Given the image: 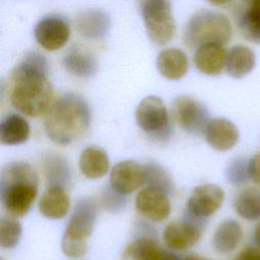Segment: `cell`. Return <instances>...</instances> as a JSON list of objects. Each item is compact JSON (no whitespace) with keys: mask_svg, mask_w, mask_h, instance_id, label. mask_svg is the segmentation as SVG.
Here are the masks:
<instances>
[{"mask_svg":"<svg viewBox=\"0 0 260 260\" xmlns=\"http://www.w3.org/2000/svg\"><path fill=\"white\" fill-rule=\"evenodd\" d=\"M49 63L39 52H28L12 71L10 102L21 114L39 117L53 104V86L48 79Z\"/></svg>","mask_w":260,"mask_h":260,"instance_id":"obj_1","label":"cell"},{"mask_svg":"<svg viewBox=\"0 0 260 260\" xmlns=\"http://www.w3.org/2000/svg\"><path fill=\"white\" fill-rule=\"evenodd\" d=\"M90 121L91 114L86 101L77 93L68 92L52 104L44 127L52 141L68 145L86 134Z\"/></svg>","mask_w":260,"mask_h":260,"instance_id":"obj_2","label":"cell"},{"mask_svg":"<svg viewBox=\"0 0 260 260\" xmlns=\"http://www.w3.org/2000/svg\"><path fill=\"white\" fill-rule=\"evenodd\" d=\"M39 177L25 161L8 162L1 172L0 198L5 210L16 217L25 215L37 198Z\"/></svg>","mask_w":260,"mask_h":260,"instance_id":"obj_3","label":"cell"},{"mask_svg":"<svg viewBox=\"0 0 260 260\" xmlns=\"http://www.w3.org/2000/svg\"><path fill=\"white\" fill-rule=\"evenodd\" d=\"M96 214V205L91 199H80L75 204L61 240V250L66 256L77 258L85 255Z\"/></svg>","mask_w":260,"mask_h":260,"instance_id":"obj_4","label":"cell"},{"mask_svg":"<svg viewBox=\"0 0 260 260\" xmlns=\"http://www.w3.org/2000/svg\"><path fill=\"white\" fill-rule=\"evenodd\" d=\"M232 24L229 18L215 11L200 10L188 20L184 40L188 47L199 48L205 44H226L232 37Z\"/></svg>","mask_w":260,"mask_h":260,"instance_id":"obj_5","label":"cell"},{"mask_svg":"<svg viewBox=\"0 0 260 260\" xmlns=\"http://www.w3.org/2000/svg\"><path fill=\"white\" fill-rule=\"evenodd\" d=\"M146 34L156 45H166L175 36L176 23L169 0H147L142 6Z\"/></svg>","mask_w":260,"mask_h":260,"instance_id":"obj_6","label":"cell"},{"mask_svg":"<svg viewBox=\"0 0 260 260\" xmlns=\"http://www.w3.org/2000/svg\"><path fill=\"white\" fill-rule=\"evenodd\" d=\"M135 118L137 125L155 139L166 140L170 137V116L160 98L156 95L144 98L136 109Z\"/></svg>","mask_w":260,"mask_h":260,"instance_id":"obj_7","label":"cell"},{"mask_svg":"<svg viewBox=\"0 0 260 260\" xmlns=\"http://www.w3.org/2000/svg\"><path fill=\"white\" fill-rule=\"evenodd\" d=\"M173 115L178 125L191 134H202L210 121L207 108L191 95H179L173 102Z\"/></svg>","mask_w":260,"mask_h":260,"instance_id":"obj_8","label":"cell"},{"mask_svg":"<svg viewBox=\"0 0 260 260\" xmlns=\"http://www.w3.org/2000/svg\"><path fill=\"white\" fill-rule=\"evenodd\" d=\"M181 220L169 223L162 234V239L168 248L177 251L193 247L201 238L204 219L197 218L187 212Z\"/></svg>","mask_w":260,"mask_h":260,"instance_id":"obj_9","label":"cell"},{"mask_svg":"<svg viewBox=\"0 0 260 260\" xmlns=\"http://www.w3.org/2000/svg\"><path fill=\"white\" fill-rule=\"evenodd\" d=\"M34 36L42 48L53 52L66 45L70 37V27L63 17L48 15L38 21L34 29Z\"/></svg>","mask_w":260,"mask_h":260,"instance_id":"obj_10","label":"cell"},{"mask_svg":"<svg viewBox=\"0 0 260 260\" xmlns=\"http://www.w3.org/2000/svg\"><path fill=\"white\" fill-rule=\"evenodd\" d=\"M224 200V191L214 184H202L195 187L187 201V212L204 219L219 209Z\"/></svg>","mask_w":260,"mask_h":260,"instance_id":"obj_11","label":"cell"},{"mask_svg":"<svg viewBox=\"0 0 260 260\" xmlns=\"http://www.w3.org/2000/svg\"><path fill=\"white\" fill-rule=\"evenodd\" d=\"M168 193L157 187L147 186L136 195L135 207L140 214L152 221H162L171 213Z\"/></svg>","mask_w":260,"mask_h":260,"instance_id":"obj_12","label":"cell"},{"mask_svg":"<svg viewBox=\"0 0 260 260\" xmlns=\"http://www.w3.org/2000/svg\"><path fill=\"white\" fill-rule=\"evenodd\" d=\"M144 183V167L135 160H121L117 162L111 170V188L122 195L134 192Z\"/></svg>","mask_w":260,"mask_h":260,"instance_id":"obj_13","label":"cell"},{"mask_svg":"<svg viewBox=\"0 0 260 260\" xmlns=\"http://www.w3.org/2000/svg\"><path fill=\"white\" fill-rule=\"evenodd\" d=\"M204 136L213 149L228 151L238 143L240 133L232 121L225 118H214L208 122Z\"/></svg>","mask_w":260,"mask_h":260,"instance_id":"obj_14","label":"cell"},{"mask_svg":"<svg viewBox=\"0 0 260 260\" xmlns=\"http://www.w3.org/2000/svg\"><path fill=\"white\" fill-rule=\"evenodd\" d=\"M122 256L124 260H180L152 238H139L132 241L125 248Z\"/></svg>","mask_w":260,"mask_h":260,"instance_id":"obj_15","label":"cell"},{"mask_svg":"<svg viewBox=\"0 0 260 260\" xmlns=\"http://www.w3.org/2000/svg\"><path fill=\"white\" fill-rule=\"evenodd\" d=\"M111 26L109 14L100 9H87L82 11L76 19L78 32L86 40L99 41L104 39Z\"/></svg>","mask_w":260,"mask_h":260,"instance_id":"obj_16","label":"cell"},{"mask_svg":"<svg viewBox=\"0 0 260 260\" xmlns=\"http://www.w3.org/2000/svg\"><path fill=\"white\" fill-rule=\"evenodd\" d=\"M226 53L221 45L205 44L196 49L193 62L201 73L215 76L220 74L225 67Z\"/></svg>","mask_w":260,"mask_h":260,"instance_id":"obj_17","label":"cell"},{"mask_svg":"<svg viewBox=\"0 0 260 260\" xmlns=\"http://www.w3.org/2000/svg\"><path fill=\"white\" fill-rule=\"evenodd\" d=\"M70 208V199L62 186L52 185L42 195L39 210L43 216L51 219L64 217Z\"/></svg>","mask_w":260,"mask_h":260,"instance_id":"obj_18","label":"cell"},{"mask_svg":"<svg viewBox=\"0 0 260 260\" xmlns=\"http://www.w3.org/2000/svg\"><path fill=\"white\" fill-rule=\"evenodd\" d=\"M156 68L165 78L179 80L188 71L187 55L178 48L165 49L157 55Z\"/></svg>","mask_w":260,"mask_h":260,"instance_id":"obj_19","label":"cell"},{"mask_svg":"<svg viewBox=\"0 0 260 260\" xmlns=\"http://www.w3.org/2000/svg\"><path fill=\"white\" fill-rule=\"evenodd\" d=\"M78 165L85 178L100 179L108 173L110 159L104 148L98 145H89L80 153Z\"/></svg>","mask_w":260,"mask_h":260,"instance_id":"obj_20","label":"cell"},{"mask_svg":"<svg viewBox=\"0 0 260 260\" xmlns=\"http://www.w3.org/2000/svg\"><path fill=\"white\" fill-rule=\"evenodd\" d=\"M62 63L69 74L79 78L91 77L99 67V62L94 55L79 49L69 51L64 56Z\"/></svg>","mask_w":260,"mask_h":260,"instance_id":"obj_21","label":"cell"},{"mask_svg":"<svg viewBox=\"0 0 260 260\" xmlns=\"http://www.w3.org/2000/svg\"><path fill=\"white\" fill-rule=\"evenodd\" d=\"M254 52L243 45L232 47L226 53L225 71L233 78H242L249 74L255 66Z\"/></svg>","mask_w":260,"mask_h":260,"instance_id":"obj_22","label":"cell"},{"mask_svg":"<svg viewBox=\"0 0 260 260\" xmlns=\"http://www.w3.org/2000/svg\"><path fill=\"white\" fill-rule=\"evenodd\" d=\"M243 238L241 224L235 219H226L218 224L212 237V246L217 253L234 251Z\"/></svg>","mask_w":260,"mask_h":260,"instance_id":"obj_23","label":"cell"},{"mask_svg":"<svg viewBox=\"0 0 260 260\" xmlns=\"http://www.w3.org/2000/svg\"><path fill=\"white\" fill-rule=\"evenodd\" d=\"M30 134L28 122L18 114H10L0 123V141L4 145H17L27 141Z\"/></svg>","mask_w":260,"mask_h":260,"instance_id":"obj_24","label":"cell"},{"mask_svg":"<svg viewBox=\"0 0 260 260\" xmlns=\"http://www.w3.org/2000/svg\"><path fill=\"white\" fill-rule=\"evenodd\" d=\"M234 207L244 219H260V188L248 187L241 190L235 197Z\"/></svg>","mask_w":260,"mask_h":260,"instance_id":"obj_25","label":"cell"},{"mask_svg":"<svg viewBox=\"0 0 260 260\" xmlns=\"http://www.w3.org/2000/svg\"><path fill=\"white\" fill-rule=\"evenodd\" d=\"M238 24L248 41L260 44V0L247 4L246 9L239 15Z\"/></svg>","mask_w":260,"mask_h":260,"instance_id":"obj_26","label":"cell"},{"mask_svg":"<svg viewBox=\"0 0 260 260\" xmlns=\"http://www.w3.org/2000/svg\"><path fill=\"white\" fill-rule=\"evenodd\" d=\"M145 183L148 186L157 187L167 193L174 191V183L170 174L158 164L149 161L144 166Z\"/></svg>","mask_w":260,"mask_h":260,"instance_id":"obj_27","label":"cell"},{"mask_svg":"<svg viewBox=\"0 0 260 260\" xmlns=\"http://www.w3.org/2000/svg\"><path fill=\"white\" fill-rule=\"evenodd\" d=\"M22 228L20 223L9 217H2L0 221V246L3 249H12L20 241Z\"/></svg>","mask_w":260,"mask_h":260,"instance_id":"obj_28","label":"cell"},{"mask_svg":"<svg viewBox=\"0 0 260 260\" xmlns=\"http://www.w3.org/2000/svg\"><path fill=\"white\" fill-rule=\"evenodd\" d=\"M46 175L48 179L51 181L52 185L62 186L69 179V169L64 160V157L59 155H50L46 159Z\"/></svg>","mask_w":260,"mask_h":260,"instance_id":"obj_29","label":"cell"},{"mask_svg":"<svg viewBox=\"0 0 260 260\" xmlns=\"http://www.w3.org/2000/svg\"><path fill=\"white\" fill-rule=\"evenodd\" d=\"M226 180L233 185H244L250 180L249 160L244 157L233 159L225 170Z\"/></svg>","mask_w":260,"mask_h":260,"instance_id":"obj_30","label":"cell"},{"mask_svg":"<svg viewBox=\"0 0 260 260\" xmlns=\"http://www.w3.org/2000/svg\"><path fill=\"white\" fill-rule=\"evenodd\" d=\"M249 176L250 180L260 187V152L254 154L249 159Z\"/></svg>","mask_w":260,"mask_h":260,"instance_id":"obj_31","label":"cell"},{"mask_svg":"<svg viewBox=\"0 0 260 260\" xmlns=\"http://www.w3.org/2000/svg\"><path fill=\"white\" fill-rule=\"evenodd\" d=\"M236 260H260V248L257 246H247L239 252Z\"/></svg>","mask_w":260,"mask_h":260,"instance_id":"obj_32","label":"cell"},{"mask_svg":"<svg viewBox=\"0 0 260 260\" xmlns=\"http://www.w3.org/2000/svg\"><path fill=\"white\" fill-rule=\"evenodd\" d=\"M253 241H254L255 246L260 248V220H259V222L254 228V231H253Z\"/></svg>","mask_w":260,"mask_h":260,"instance_id":"obj_33","label":"cell"},{"mask_svg":"<svg viewBox=\"0 0 260 260\" xmlns=\"http://www.w3.org/2000/svg\"><path fill=\"white\" fill-rule=\"evenodd\" d=\"M207 1L213 5L219 6V5H224V4L229 3L231 0H207Z\"/></svg>","mask_w":260,"mask_h":260,"instance_id":"obj_34","label":"cell"},{"mask_svg":"<svg viewBox=\"0 0 260 260\" xmlns=\"http://www.w3.org/2000/svg\"><path fill=\"white\" fill-rule=\"evenodd\" d=\"M182 260H208V259H205V258H202V257H199V256H190V257L184 258Z\"/></svg>","mask_w":260,"mask_h":260,"instance_id":"obj_35","label":"cell"},{"mask_svg":"<svg viewBox=\"0 0 260 260\" xmlns=\"http://www.w3.org/2000/svg\"><path fill=\"white\" fill-rule=\"evenodd\" d=\"M244 3H246V4H250L251 2H253L254 0H242Z\"/></svg>","mask_w":260,"mask_h":260,"instance_id":"obj_36","label":"cell"}]
</instances>
